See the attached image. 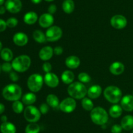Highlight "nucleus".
Wrapping results in <instances>:
<instances>
[{"mask_svg": "<svg viewBox=\"0 0 133 133\" xmlns=\"http://www.w3.org/2000/svg\"><path fill=\"white\" fill-rule=\"evenodd\" d=\"M4 99L9 101H16L22 97V90L20 86L16 83H11L5 86L2 91Z\"/></svg>", "mask_w": 133, "mask_h": 133, "instance_id": "f257e3e1", "label": "nucleus"}, {"mask_svg": "<svg viewBox=\"0 0 133 133\" xmlns=\"http://www.w3.org/2000/svg\"><path fill=\"white\" fill-rule=\"evenodd\" d=\"M87 87L81 82L71 83L68 87V93L70 96L75 99H83L87 95Z\"/></svg>", "mask_w": 133, "mask_h": 133, "instance_id": "f03ea898", "label": "nucleus"}, {"mask_svg": "<svg viewBox=\"0 0 133 133\" xmlns=\"http://www.w3.org/2000/svg\"><path fill=\"white\" fill-rule=\"evenodd\" d=\"M90 117L92 122L97 125H104L107 123L109 115L102 107H96L91 110Z\"/></svg>", "mask_w": 133, "mask_h": 133, "instance_id": "7ed1b4c3", "label": "nucleus"}, {"mask_svg": "<svg viewBox=\"0 0 133 133\" xmlns=\"http://www.w3.org/2000/svg\"><path fill=\"white\" fill-rule=\"evenodd\" d=\"M31 64V58L27 55H21L18 56L12 62L13 69L19 72H23L28 70Z\"/></svg>", "mask_w": 133, "mask_h": 133, "instance_id": "20e7f679", "label": "nucleus"}, {"mask_svg": "<svg viewBox=\"0 0 133 133\" xmlns=\"http://www.w3.org/2000/svg\"><path fill=\"white\" fill-rule=\"evenodd\" d=\"M104 96L110 103L116 104L122 99V92L117 86H110L107 87L104 90Z\"/></svg>", "mask_w": 133, "mask_h": 133, "instance_id": "39448f33", "label": "nucleus"}, {"mask_svg": "<svg viewBox=\"0 0 133 133\" xmlns=\"http://www.w3.org/2000/svg\"><path fill=\"white\" fill-rule=\"evenodd\" d=\"M44 82V78L40 74H33L27 80V87L32 92H38L41 89Z\"/></svg>", "mask_w": 133, "mask_h": 133, "instance_id": "423d86ee", "label": "nucleus"}, {"mask_svg": "<svg viewBox=\"0 0 133 133\" xmlns=\"http://www.w3.org/2000/svg\"><path fill=\"white\" fill-rule=\"evenodd\" d=\"M25 119L29 123H36L40 119L41 112L40 110L32 105H29L26 107L23 112Z\"/></svg>", "mask_w": 133, "mask_h": 133, "instance_id": "0eeeda50", "label": "nucleus"}, {"mask_svg": "<svg viewBox=\"0 0 133 133\" xmlns=\"http://www.w3.org/2000/svg\"><path fill=\"white\" fill-rule=\"evenodd\" d=\"M62 36V30L57 26H51L45 32L46 40L49 42H55L59 40Z\"/></svg>", "mask_w": 133, "mask_h": 133, "instance_id": "6e6552de", "label": "nucleus"}, {"mask_svg": "<svg viewBox=\"0 0 133 133\" xmlns=\"http://www.w3.org/2000/svg\"><path fill=\"white\" fill-rule=\"evenodd\" d=\"M76 101L72 97H67L60 102L59 108L65 113H71L76 108Z\"/></svg>", "mask_w": 133, "mask_h": 133, "instance_id": "1a4fd4ad", "label": "nucleus"}, {"mask_svg": "<svg viewBox=\"0 0 133 133\" xmlns=\"http://www.w3.org/2000/svg\"><path fill=\"white\" fill-rule=\"evenodd\" d=\"M110 24L114 28L121 29L126 27L127 24V20L124 16L116 14L112 17L110 20Z\"/></svg>", "mask_w": 133, "mask_h": 133, "instance_id": "9d476101", "label": "nucleus"}, {"mask_svg": "<svg viewBox=\"0 0 133 133\" xmlns=\"http://www.w3.org/2000/svg\"><path fill=\"white\" fill-rule=\"evenodd\" d=\"M5 7L10 13H18L22 8V3L20 0H6Z\"/></svg>", "mask_w": 133, "mask_h": 133, "instance_id": "9b49d317", "label": "nucleus"}, {"mask_svg": "<svg viewBox=\"0 0 133 133\" xmlns=\"http://www.w3.org/2000/svg\"><path fill=\"white\" fill-rule=\"evenodd\" d=\"M44 80L48 87L52 88H55L58 86L59 83V79L58 76L53 72L46 73L44 77Z\"/></svg>", "mask_w": 133, "mask_h": 133, "instance_id": "f8f14e48", "label": "nucleus"}, {"mask_svg": "<svg viewBox=\"0 0 133 133\" xmlns=\"http://www.w3.org/2000/svg\"><path fill=\"white\" fill-rule=\"evenodd\" d=\"M38 22L39 25L44 28L50 27L54 22V18L49 13H44L40 16Z\"/></svg>", "mask_w": 133, "mask_h": 133, "instance_id": "ddd939ff", "label": "nucleus"}, {"mask_svg": "<svg viewBox=\"0 0 133 133\" xmlns=\"http://www.w3.org/2000/svg\"><path fill=\"white\" fill-rule=\"evenodd\" d=\"M121 106L127 112L133 110V95H127L121 99Z\"/></svg>", "mask_w": 133, "mask_h": 133, "instance_id": "4468645a", "label": "nucleus"}, {"mask_svg": "<svg viewBox=\"0 0 133 133\" xmlns=\"http://www.w3.org/2000/svg\"><path fill=\"white\" fill-rule=\"evenodd\" d=\"M28 37L25 33L22 32L16 33L13 37V42L18 46H23L28 43Z\"/></svg>", "mask_w": 133, "mask_h": 133, "instance_id": "2eb2a0df", "label": "nucleus"}, {"mask_svg": "<svg viewBox=\"0 0 133 133\" xmlns=\"http://www.w3.org/2000/svg\"><path fill=\"white\" fill-rule=\"evenodd\" d=\"M53 53V49L51 46L43 47L39 52V57L43 61H48L51 58Z\"/></svg>", "mask_w": 133, "mask_h": 133, "instance_id": "dca6fc26", "label": "nucleus"}, {"mask_svg": "<svg viewBox=\"0 0 133 133\" xmlns=\"http://www.w3.org/2000/svg\"><path fill=\"white\" fill-rule=\"evenodd\" d=\"M110 72L114 75H119L122 74L125 70V66L122 63L116 61L112 63L109 67Z\"/></svg>", "mask_w": 133, "mask_h": 133, "instance_id": "f3484780", "label": "nucleus"}, {"mask_svg": "<svg viewBox=\"0 0 133 133\" xmlns=\"http://www.w3.org/2000/svg\"><path fill=\"white\" fill-rule=\"evenodd\" d=\"M102 93V88L99 85H94L88 89L87 95L88 97L92 99H96L101 95Z\"/></svg>", "mask_w": 133, "mask_h": 133, "instance_id": "a211bd4d", "label": "nucleus"}, {"mask_svg": "<svg viewBox=\"0 0 133 133\" xmlns=\"http://www.w3.org/2000/svg\"><path fill=\"white\" fill-rule=\"evenodd\" d=\"M66 65L68 68L71 69H75L79 67L81 61L78 57L75 56H70L66 59L65 61Z\"/></svg>", "mask_w": 133, "mask_h": 133, "instance_id": "6ab92c4d", "label": "nucleus"}, {"mask_svg": "<svg viewBox=\"0 0 133 133\" xmlns=\"http://www.w3.org/2000/svg\"><path fill=\"white\" fill-rule=\"evenodd\" d=\"M121 125L123 129L125 130H131L133 129V116L127 115L122 118Z\"/></svg>", "mask_w": 133, "mask_h": 133, "instance_id": "aec40b11", "label": "nucleus"}, {"mask_svg": "<svg viewBox=\"0 0 133 133\" xmlns=\"http://www.w3.org/2000/svg\"><path fill=\"white\" fill-rule=\"evenodd\" d=\"M0 130L1 133H16V128L13 123L6 121L2 123L0 126Z\"/></svg>", "mask_w": 133, "mask_h": 133, "instance_id": "412c9836", "label": "nucleus"}, {"mask_svg": "<svg viewBox=\"0 0 133 133\" xmlns=\"http://www.w3.org/2000/svg\"><path fill=\"white\" fill-rule=\"evenodd\" d=\"M38 20V15L33 11H30L26 13L23 16V21L28 25H32L36 23Z\"/></svg>", "mask_w": 133, "mask_h": 133, "instance_id": "4be33fe9", "label": "nucleus"}, {"mask_svg": "<svg viewBox=\"0 0 133 133\" xmlns=\"http://www.w3.org/2000/svg\"><path fill=\"white\" fill-rule=\"evenodd\" d=\"M46 102L49 106L52 107L53 109L58 108L60 105V102L58 98L53 94H49L46 98Z\"/></svg>", "mask_w": 133, "mask_h": 133, "instance_id": "5701e85b", "label": "nucleus"}, {"mask_svg": "<svg viewBox=\"0 0 133 133\" xmlns=\"http://www.w3.org/2000/svg\"><path fill=\"white\" fill-rule=\"evenodd\" d=\"M75 75L71 70H65L61 75V79L65 84H71L74 81Z\"/></svg>", "mask_w": 133, "mask_h": 133, "instance_id": "b1692460", "label": "nucleus"}, {"mask_svg": "<svg viewBox=\"0 0 133 133\" xmlns=\"http://www.w3.org/2000/svg\"><path fill=\"white\" fill-rule=\"evenodd\" d=\"M122 112H123V108L121 106L114 104L110 107L109 110V114L112 117L118 118L122 114Z\"/></svg>", "mask_w": 133, "mask_h": 133, "instance_id": "393cba45", "label": "nucleus"}, {"mask_svg": "<svg viewBox=\"0 0 133 133\" xmlns=\"http://www.w3.org/2000/svg\"><path fill=\"white\" fill-rule=\"evenodd\" d=\"M62 9L67 14L72 13L75 9V3L73 0H64L62 3Z\"/></svg>", "mask_w": 133, "mask_h": 133, "instance_id": "a878e982", "label": "nucleus"}, {"mask_svg": "<svg viewBox=\"0 0 133 133\" xmlns=\"http://www.w3.org/2000/svg\"><path fill=\"white\" fill-rule=\"evenodd\" d=\"M36 100V96L33 93H27L22 97V102L27 105H31Z\"/></svg>", "mask_w": 133, "mask_h": 133, "instance_id": "bb28decb", "label": "nucleus"}, {"mask_svg": "<svg viewBox=\"0 0 133 133\" xmlns=\"http://www.w3.org/2000/svg\"><path fill=\"white\" fill-rule=\"evenodd\" d=\"M0 56L1 59L5 61L9 62L13 58V53L10 49L8 48H5L2 49L0 52Z\"/></svg>", "mask_w": 133, "mask_h": 133, "instance_id": "cd10ccee", "label": "nucleus"}, {"mask_svg": "<svg viewBox=\"0 0 133 133\" xmlns=\"http://www.w3.org/2000/svg\"><path fill=\"white\" fill-rule=\"evenodd\" d=\"M33 39L35 41L38 43H44L46 42V37H45V34H44L42 31L40 30H35L32 34Z\"/></svg>", "mask_w": 133, "mask_h": 133, "instance_id": "c85d7f7f", "label": "nucleus"}, {"mask_svg": "<svg viewBox=\"0 0 133 133\" xmlns=\"http://www.w3.org/2000/svg\"><path fill=\"white\" fill-rule=\"evenodd\" d=\"M40 130V127L36 123H30V124L27 125L25 132V133H39Z\"/></svg>", "mask_w": 133, "mask_h": 133, "instance_id": "c756f323", "label": "nucleus"}, {"mask_svg": "<svg viewBox=\"0 0 133 133\" xmlns=\"http://www.w3.org/2000/svg\"><path fill=\"white\" fill-rule=\"evenodd\" d=\"M81 104L83 108L87 111H91L94 108L93 102L90 98L84 97L82 99Z\"/></svg>", "mask_w": 133, "mask_h": 133, "instance_id": "7c9ffc66", "label": "nucleus"}, {"mask_svg": "<svg viewBox=\"0 0 133 133\" xmlns=\"http://www.w3.org/2000/svg\"><path fill=\"white\" fill-rule=\"evenodd\" d=\"M13 111L16 113H20L23 112L24 107H23V104L22 102L19 101V100H16L13 102L12 106Z\"/></svg>", "mask_w": 133, "mask_h": 133, "instance_id": "2f4dec72", "label": "nucleus"}, {"mask_svg": "<svg viewBox=\"0 0 133 133\" xmlns=\"http://www.w3.org/2000/svg\"><path fill=\"white\" fill-rule=\"evenodd\" d=\"M78 79L80 81V82L83 83H87L90 82L91 77L89 74L86 72H81L78 75Z\"/></svg>", "mask_w": 133, "mask_h": 133, "instance_id": "473e14b6", "label": "nucleus"}, {"mask_svg": "<svg viewBox=\"0 0 133 133\" xmlns=\"http://www.w3.org/2000/svg\"><path fill=\"white\" fill-rule=\"evenodd\" d=\"M6 23L7 27H10V28H13V27H16V26L18 25V21L16 18L11 17V18H9V19L6 21Z\"/></svg>", "mask_w": 133, "mask_h": 133, "instance_id": "72a5a7b5", "label": "nucleus"}, {"mask_svg": "<svg viewBox=\"0 0 133 133\" xmlns=\"http://www.w3.org/2000/svg\"><path fill=\"white\" fill-rule=\"evenodd\" d=\"M12 63H10L9 62H5L1 65V69H2L3 71L5 72H10L12 71Z\"/></svg>", "mask_w": 133, "mask_h": 133, "instance_id": "f704fd0d", "label": "nucleus"}, {"mask_svg": "<svg viewBox=\"0 0 133 133\" xmlns=\"http://www.w3.org/2000/svg\"><path fill=\"white\" fill-rule=\"evenodd\" d=\"M122 130H123V128L122 125H118V124L114 125L111 128L112 133H122Z\"/></svg>", "mask_w": 133, "mask_h": 133, "instance_id": "c9c22d12", "label": "nucleus"}, {"mask_svg": "<svg viewBox=\"0 0 133 133\" xmlns=\"http://www.w3.org/2000/svg\"><path fill=\"white\" fill-rule=\"evenodd\" d=\"M49 106L47 103H42L40 106V111L42 114H46L49 110Z\"/></svg>", "mask_w": 133, "mask_h": 133, "instance_id": "e433bc0d", "label": "nucleus"}, {"mask_svg": "<svg viewBox=\"0 0 133 133\" xmlns=\"http://www.w3.org/2000/svg\"><path fill=\"white\" fill-rule=\"evenodd\" d=\"M42 69H43V70H44V72H45L46 73L50 72L51 70L52 69V66L51 65L50 63L45 62L44 64H43Z\"/></svg>", "mask_w": 133, "mask_h": 133, "instance_id": "4c0bfd02", "label": "nucleus"}, {"mask_svg": "<svg viewBox=\"0 0 133 133\" xmlns=\"http://www.w3.org/2000/svg\"><path fill=\"white\" fill-rule=\"evenodd\" d=\"M9 77H10V79L12 82H17L19 80V76L18 75V74L16 72H10Z\"/></svg>", "mask_w": 133, "mask_h": 133, "instance_id": "58836bf2", "label": "nucleus"}, {"mask_svg": "<svg viewBox=\"0 0 133 133\" xmlns=\"http://www.w3.org/2000/svg\"><path fill=\"white\" fill-rule=\"evenodd\" d=\"M57 6L54 4H51L48 7V13L51 14H53L57 11Z\"/></svg>", "mask_w": 133, "mask_h": 133, "instance_id": "ea45409f", "label": "nucleus"}, {"mask_svg": "<svg viewBox=\"0 0 133 133\" xmlns=\"http://www.w3.org/2000/svg\"><path fill=\"white\" fill-rule=\"evenodd\" d=\"M6 27H7V26H6V22L0 18V32H3V31H5Z\"/></svg>", "mask_w": 133, "mask_h": 133, "instance_id": "a19ab883", "label": "nucleus"}, {"mask_svg": "<svg viewBox=\"0 0 133 133\" xmlns=\"http://www.w3.org/2000/svg\"><path fill=\"white\" fill-rule=\"evenodd\" d=\"M53 52L55 55H57V56H60L62 53L63 52V48L61 46H56L55 48L53 49Z\"/></svg>", "mask_w": 133, "mask_h": 133, "instance_id": "79ce46f5", "label": "nucleus"}, {"mask_svg": "<svg viewBox=\"0 0 133 133\" xmlns=\"http://www.w3.org/2000/svg\"><path fill=\"white\" fill-rule=\"evenodd\" d=\"M6 8L5 7H3V5L0 6V14H5V12H6Z\"/></svg>", "mask_w": 133, "mask_h": 133, "instance_id": "37998d69", "label": "nucleus"}, {"mask_svg": "<svg viewBox=\"0 0 133 133\" xmlns=\"http://www.w3.org/2000/svg\"><path fill=\"white\" fill-rule=\"evenodd\" d=\"M5 110V106L3 104L0 103V114L3 113Z\"/></svg>", "mask_w": 133, "mask_h": 133, "instance_id": "c03bdc74", "label": "nucleus"}, {"mask_svg": "<svg viewBox=\"0 0 133 133\" xmlns=\"http://www.w3.org/2000/svg\"><path fill=\"white\" fill-rule=\"evenodd\" d=\"M1 120L3 123H5L7 121V117L6 116H2L1 117Z\"/></svg>", "mask_w": 133, "mask_h": 133, "instance_id": "a18cd8bd", "label": "nucleus"}, {"mask_svg": "<svg viewBox=\"0 0 133 133\" xmlns=\"http://www.w3.org/2000/svg\"><path fill=\"white\" fill-rule=\"evenodd\" d=\"M42 0H31V1L35 4L40 3L42 2Z\"/></svg>", "mask_w": 133, "mask_h": 133, "instance_id": "49530a36", "label": "nucleus"}, {"mask_svg": "<svg viewBox=\"0 0 133 133\" xmlns=\"http://www.w3.org/2000/svg\"><path fill=\"white\" fill-rule=\"evenodd\" d=\"M4 3H5V0H0V6L3 5Z\"/></svg>", "mask_w": 133, "mask_h": 133, "instance_id": "de8ad7c7", "label": "nucleus"}, {"mask_svg": "<svg viewBox=\"0 0 133 133\" xmlns=\"http://www.w3.org/2000/svg\"><path fill=\"white\" fill-rule=\"evenodd\" d=\"M2 46H3V44L2 43H1V42L0 41V52H1V51L2 50Z\"/></svg>", "mask_w": 133, "mask_h": 133, "instance_id": "09e8293b", "label": "nucleus"}, {"mask_svg": "<svg viewBox=\"0 0 133 133\" xmlns=\"http://www.w3.org/2000/svg\"><path fill=\"white\" fill-rule=\"evenodd\" d=\"M45 1H48V2H51V1H54V0H45Z\"/></svg>", "mask_w": 133, "mask_h": 133, "instance_id": "8fccbe9b", "label": "nucleus"}, {"mask_svg": "<svg viewBox=\"0 0 133 133\" xmlns=\"http://www.w3.org/2000/svg\"><path fill=\"white\" fill-rule=\"evenodd\" d=\"M1 66L0 65V72H1Z\"/></svg>", "mask_w": 133, "mask_h": 133, "instance_id": "3c124183", "label": "nucleus"}, {"mask_svg": "<svg viewBox=\"0 0 133 133\" xmlns=\"http://www.w3.org/2000/svg\"><path fill=\"white\" fill-rule=\"evenodd\" d=\"M132 133H133V130H132Z\"/></svg>", "mask_w": 133, "mask_h": 133, "instance_id": "603ef678", "label": "nucleus"}, {"mask_svg": "<svg viewBox=\"0 0 133 133\" xmlns=\"http://www.w3.org/2000/svg\"><path fill=\"white\" fill-rule=\"evenodd\" d=\"M132 95H133V91H132Z\"/></svg>", "mask_w": 133, "mask_h": 133, "instance_id": "864d4df0", "label": "nucleus"}]
</instances>
